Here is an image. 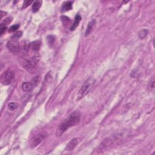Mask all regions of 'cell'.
Masks as SVG:
<instances>
[{
  "label": "cell",
  "instance_id": "1",
  "mask_svg": "<svg viewBox=\"0 0 155 155\" xmlns=\"http://www.w3.org/2000/svg\"><path fill=\"white\" fill-rule=\"evenodd\" d=\"M81 114L78 111H74L58 127L56 131V135L58 137L61 136L70 127H74L80 122Z\"/></svg>",
  "mask_w": 155,
  "mask_h": 155
},
{
  "label": "cell",
  "instance_id": "2",
  "mask_svg": "<svg viewBox=\"0 0 155 155\" xmlns=\"http://www.w3.org/2000/svg\"><path fill=\"white\" fill-rule=\"evenodd\" d=\"M95 80L93 78H89V80L86 81L78 91L77 96V100H80L81 99L84 98L90 91V90L92 89Z\"/></svg>",
  "mask_w": 155,
  "mask_h": 155
},
{
  "label": "cell",
  "instance_id": "3",
  "mask_svg": "<svg viewBox=\"0 0 155 155\" xmlns=\"http://www.w3.org/2000/svg\"><path fill=\"white\" fill-rule=\"evenodd\" d=\"M15 73L13 70L11 69H8L4 71L1 76V82L2 84L5 86L9 85L12 83V81L13 80Z\"/></svg>",
  "mask_w": 155,
  "mask_h": 155
},
{
  "label": "cell",
  "instance_id": "4",
  "mask_svg": "<svg viewBox=\"0 0 155 155\" xmlns=\"http://www.w3.org/2000/svg\"><path fill=\"white\" fill-rule=\"evenodd\" d=\"M7 47L8 49L12 53H18L20 50V46H19V43L16 39H12L11 40L9 41L7 44Z\"/></svg>",
  "mask_w": 155,
  "mask_h": 155
},
{
  "label": "cell",
  "instance_id": "5",
  "mask_svg": "<svg viewBox=\"0 0 155 155\" xmlns=\"http://www.w3.org/2000/svg\"><path fill=\"white\" fill-rule=\"evenodd\" d=\"M45 137H46V135L43 134V133H39V134L36 135L30 140V147L32 148H35L37 147L44 139Z\"/></svg>",
  "mask_w": 155,
  "mask_h": 155
},
{
  "label": "cell",
  "instance_id": "6",
  "mask_svg": "<svg viewBox=\"0 0 155 155\" xmlns=\"http://www.w3.org/2000/svg\"><path fill=\"white\" fill-rule=\"evenodd\" d=\"M38 60L35 58L27 60L24 64V68L29 72H33L37 65Z\"/></svg>",
  "mask_w": 155,
  "mask_h": 155
},
{
  "label": "cell",
  "instance_id": "7",
  "mask_svg": "<svg viewBox=\"0 0 155 155\" xmlns=\"http://www.w3.org/2000/svg\"><path fill=\"white\" fill-rule=\"evenodd\" d=\"M79 141H80V140H79L78 138H75L72 139L70 140V141L68 142V143L67 144L65 150L68 151H72L76 147V145L79 143Z\"/></svg>",
  "mask_w": 155,
  "mask_h": 155
},
{
  "label": "cell",
  "instance_id": "8",
  "mask_svg": "<svg viewBox=\"0 0 155 155\" xmlns=\"http://www.w3.org/2000/svg\"><path fill=\"white\" fill-rule=\"evenodd\" d=\"M33 86L32 82H25L22 84V89L24 91L26 92H29L33 89Z\"/></svg>",
  "mask_w": 155,
  "mask_h": 155
},
{
  "label": "cell",
  "instance_id": "9",
  "mask_svg": "<svg viewBox=\"0 0 155 155\" xmlns=\"http://www.w3.org/2000/svg\"><path fill=\"white\" fill-rule=\"evenodd\" d=\"M81 20V16L78 15V14L76 15L75 18V21H74V23L71 26V27H70V30H71V31H73V30H75V29L78 26Z\"/></svg>",
  "mask_w": 155,
  "mask_h": 155
},
{
  "label": "cell",
  "instance_id": "10",
  "mask_svg": "<svg viewBox=\"0 0 155 155\" xmlns=\"http://www.w3.org/2000/svg\"><path fill=\"white\" fill-rule=\"evenodd\" d=\"M41 46V42L39 41H35L30 44V47L32 48V50L37 52L39 50Z\"/></svg>",
  "mask_w": 155,
  "mask_h": 155
},
{
  "label": "cell",
  "instance_id": "11",
  "mask_svg": "<svg viewBox=\"0 0 155 155\" xmlns=\"http://www.w3.org/2000/svg\"><path fill=\"white\" fill-rule=\"evenodd\" d=\"M95 23H96V21L95 20V19H93V20L91 21L89 23V24H88V26H87V29H86V33H85V36L86 37H87L90 34V33L91 30H92V29L93 28V27H94Z\"/></svg>",
  "mask_w": 155,
  "mask_h": 155
},
{
  "label": "cell",
  "instance_id": "12",
  "mask_svg": "<svg viewBox=\"0 0 155 155\" xmlns=\"http://www.w3.org/2000/svg\"><path fill=\"white\" fill-rule=\"evenodd\" d=\"M41 4H42L41 1H35V2H33V5H32V11L33 12L35 13V12L38 11L41 6Z\"/></svg>",
  "mask_w": 155,
  "mask_h": 155
},
{
  "label": "cell",
  "instance_id": "13",
  "mask_svg": "<svg viewBox=\"0 0 155 155\" xmlns=\"http://www.w3.org/2000/svg\"><path fill=\"white\" fill-rule=\"evenodd\" d=\"M62 10L63 12H67L72 9V3L71 2H66L62 4Z\"/></svg>",
  "mask_w": 155,
  "mask_h": 155
},
{
  "label": "cell",
  "instance_id": "14",
  "mask_svg": "<svg viewBox=\"0 0 155 155\" xmlns=\"http://www.w3.org/2000/svg\"><path fill=\"white\" fill-rule=\"evenodd\" d=\"M149 31L147 29H143L139 32V37L140 39H144L147 35Z\"/></svg>",
  "mask_w": 155,
  "mask_h": 155
},
{
  "label": "cell",
  "instance_id": "15",
  "mask_svg": "<svg viewBox=\"0 0 155 155\" xmlns=\"http://www.w3.org/2000/svg\"><path fill=\"white\" fill-rule=\"evenodd\" d=\"M18 107V104L16 102H11V103L9 104L8 105V109L12 111L17 109Z\"/></svg>",
  "mask_w": 155,
  "mask_h": 155
},
{
  "label": "cell",
  "instance_id": "16",
  "mask_svg": "<svg viewBox=\"0 0 155 155\" xmlns=\"http://www.w3.org/2000/svg\"><path fill=\"white\" fill-rule=\"evenodd\" d=\"M39 81H40V76H37L34 78L31 82L32 84H33V87H35V86H37L38 84Z\"/></svg>",
  "mask_w": 155,
  "mask_h": 155
},
{
  "label": "cell",
  "instance_id": "17",
  "mask_svg": "<svg viewBox=\"0 0 155 155\" xmlns=\"http://www.w3.org/2000/svg\"><path fill=\"white\" fill-rule=\"evenodd\" d=\"M12 21V17H9L7 18L4 19V21H3L2 23H1V26H5V25H8V24L11 23V21Z\"/></svg>",
  "mask_w": 155,
  "mask_h": 155
},
{
  "label": "cell",
  "instance_id": "18",
  "mask_svg": "<svg viewBox=\"0 0 155 155\" xmlns=\"http://www.w3.org/2000/svg\"><path fill=\"white\" fill-rule=\"evenodd\" d=\"M19 27V24H15L12 26L10 27L9 28V32H14L18 29Z\"/></svg>",
  "mask_w": 155,
  "mask_h": 155
},
{
  "label": "cell",
  "instance_id": "19",
  "mask_svg": "<svg viewBox=\"0 0 155 155\" xmlns=\"http://www.w3.org/2000/svg\"><path fill=\"white\" fill-rule=\"evenodd\" d=\"M149 88L150 90H152L154 89V78H153L151 79V80L150 81V82L149 83Z\"/></svg>",
  "mask_w": 155,
  "mask_h": 155
},
{
  "label": "cell",
  "instance_id": "20",
  "mask_svg": "<svg viewBox=\"0 0 155 155\" xmlns=\"http://www.w3.org/2000/svg\"><path fill=\"white\" fill-rule=\"evenodd\" d=\"M33 2V1H29V0H27V1H25L24 3H23V9H25V8H27V7L32 4Z\"/></svg>",
  "mask_w": 155,
  "mask_h": 155
},
{
  "label": "cell",
  "instance_id": "21",
  "mask_svg": "<svg viewBox=\"0 0 155 155\" xmlns=\"http://www.w3.org/2000/svg\"><path fill=\"white\" fill-rule=\"evenodd\" d=\"M22 32H17V33L15 34L13 36V37H12V39H16V40H17L18 38H19V37H21V35H22Z\"/></svg>",
  "mask_w": 155,
  "mask_h": 155
},
{
  "label": "cell",
  "instance_id": "22",
  "mask_svg": "<svg viewBox=\"0 0 155 155\" xmlns=\"http://www.w3.org/2000/svg\"><path fill=\"white\" fill-rule=\"evenodd\" d=\"M48 43L50 44H53L54 43V41H55V38H54L52 36H49L48 37Z\"/></svg>",
  "mask_w": 155,
  "mask_h": 155
},
{
  "label": "cell",
  "instance_id": "23",
  "mask_svg": "<svg viewBox=\"0 0 155 155\" xmlns=\"http://www.w3.org/2000/svg\"><path fill=\"white\" fill-rule=\"evenodd\" d=\"M6 26H1V35H2L6 31Z\"/></svg>",
  "mask_w": 155,
  "mask_h": 155
},
{
  "label": "cell",
  "instance_id": "24",
  "mask_svg": "<svg viewBox=\"0 0 155 155\" xmlns=\"http://www.w3.org/2000/svg\"><path fill=\"white\" fill-rule=\"evenodd\" d=\"M6 14H7V13L6 12H3V11H1V19L2 18L4 17V15H6Z\"/></svg>",
  "mask_w": 155,
  "mask_h": 155
}]
</instances>
